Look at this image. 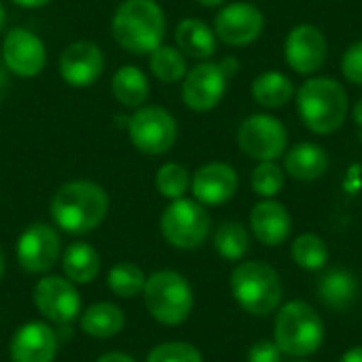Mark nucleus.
<instances>
[{
    "label": "nucleus",
    "instance_id": "nucleus-10",
    "mask_svg": "<svg viewBox=\"0 0 362 362\" xmlns=\"http://www.w3.org/2000/svg\"><path fill=\"white\" fill-rule=\"evenodd\" d=\"M229 76L218 62H202L185 74L182 81V102L195 112L212 110L227 91Z\"/></svg>",
    "mask_w": 362,
    "mask_h": 362
},
{
    "label": "nucleus",
    "instance_id": "nucleus-32",
    "mask_svg": "<svg viewBox=\"0 0 362 362\" xmlns=\"http://www.w3.org/2000/svg\"><path fill=\"white\" fill-rule=\"evenodd\" d=\"M252 191L265 199H274L284 187V170L276 161H259L250 176Z\"/></svg>",
    "mask_w": 362,
    "mask_h": 362
},
{
    "label": "nucleus",
    "instance_id": "nucleus-13",
    "mask_svg": "<svg viewBox=\"0 0 362 362\" xmlns=\"http://www.w3.org/2000/svg\"><path fill=\"white\" fill-rule=\"evenodd\" d=\"M327 53H329L327 36L320 28L312 23L295 25L284 40L286 64L299 74L318 72L327 62Z\"/></svg>",
    "mask_w": 362,
    "mask_h": 362
},
{
    "label": "nucleus",
    "instance_id": "nucleus-7",
    "mask_svg": "<svg viewBox=\"0 0 362 362\" xmlns=\"http://www.w3.org/2000/svg\"><path fill=\"white\" fill-rule=\"evenodd\" d=\"M210 214L197 199H174L161 214V233L168 244L193 250L210 235Z\"/></svg>",
    "mask_w": 362,
    "mask_h": 362
},
{
    "label": "nucleus",
    "instance_id": "nucleus-25",
    "mask_svg": "<svg viewBox=\"0 0 362 362\" xmlns=\"http://www.w3.org/2000/svg\"><path fill=\"white\" fill-rule=\"evenodd\" d=\"M125 316L115 303H95L81 316V329L95 339H108L123 331Z\"/></svg>",
    "mask_w": 362,
    "mask_h": 362
},
{
    "label": "nucleus",
    "instance_id": "nucleus-22",
    "mask_svg": "<svg viewBox=\"0 0 362 362\" xmlns=\"http://www.w3.org/2000/svg\"><path fill=\"white\" fill-rule=\"evenodd\" d=\"M318 295H320V301L331 308V310H348L354 301H356V295H358V282L354 278L352 272L348 269H329L320 282H318Z\"/></svg>",
    "mask_w": 362,
    "mask_h": 362
},
{
    "label": "nucleus",
    "instance_id": "nucleus-28",
    "mask_svg": "<svg viewBox=\"0 0 362 362\" xmlns=\"http://www.w3.org/2000/svg\"><path fill=\"white\" fill-rule=\"evenodd\" d=\"M214 248L227 261H242L250 248L248 231L238 221H227L214 231Z\"/></svg>",
    "mask_w": 362,
    "mask_h": 362
},
{
    "label": "nucleus",
    "instance_id": "nucleus-20",
    "mask_svg": "<svg viewBox=\"0 0 362 362\" xmlns=\"http://www.w3.org/2000/svg\"><path fill=\"white\" fill-rule=\"evenodd\" d=\"M329 170V153L316 142H299L284 153V172L299 180L312 182Z\"/></svg>",
    "mask_w": 362,
    "mask_h": 362
},
{
    "label": "nucleus",
    "instance_id": "nucleus-26",
    "mask_svg": "<svg viewBox=\"0 0 362 362\" xmlns=\"http://www.w3.org/2000/svg\"><path fill=\"white\" fill-rule=\"evenodd\" d=\"M112 95L125 108H140L148 98V78L136 66H123L112 76Z\"/></svg>",
    "mask_w": 362,
    "mask_h": 362
},
{
    "label": "nucleus",
    "instance_id": "nucleus-12",
    "mask_svg": "<svg viewBox=\"0 0 362 362\" xmlns=\"http://www.w3.org/2000/svg\"><path fill=\"white\" fill-rule=\"evenodd\" d=\"M34 305L47 320L59 327H66L81 316V297L76 288L70 280L59 276H47L38 280L34 286Z\"/></svg>",
    "mask_w": 362,
    "mask_h": 362
},
{
    "label": "nucleus",
    "instance_id": "nucleus-33",
    "mask_svg": "<svg viewBox=\"0 0 362 362\" xmlns=\"http://www.w3.org/2000/svg\"><path fill=\"white\" fill-rule=\"evenodd\" d=\"M146 362H204V358L195 346L185 341H170L153 348Z\"/></svg>",
    "mask_w": 362,
    "mask_h": 362
},
{
    "label": "nucleus",
    "instance_id": "nucleus-14",
    "mask_svg": "<svg viewBox=\"0 0 362 362\" xmlns=\"http://www.w3.org/2000/svg\"><path fill=\"white\" fill-rule=\"evenodd\" d=\"M59 235L51 225H30L17 240V261L30 274L49 272L59 257Z\"/></svg>",
    "mask_w": 362,
    "mask_h": 362
},
{
    "label": "nucleus",
    "instance_id": "nucleus-4",
    "mask_svg": "<svg viewBox=\"0 0 362 362\" xmlns=\"http://www.w3.org/2000/svg\"><path fill=\"white\" fill-rule=\"evenodd\" d=\"M274 341L282 354L305 358L320 350L325 341V322L310 303L288 301L276 314Z\"/></svg>",
    "mask_w": 362,
    "mask_h": 362
},
{
    "label": "nucleus",
    "instance_id": "nucleus-39",
    "mask_svg": "<svg viewBox=\"0 0 362 362\" xmlns=\"http://www.w3.org/2000/svg\"><path fill=\"white\" fill-rule=\"evenodd\" d=\"M11 2H15L17 6H23V8H40V6L49 4L51 0H11Z\"/></svg>",
    "mask_w": 362,
    "mask_h": 362
},
{
    "label": "nucleus",
    "instance_id": "nucleus-30",
    "mask_svg": "<svg viewBox=\"0 0 362 362\" xmlns=\"http://www.w3.org/2000/svg\"><path fill=\"white\" fill-rule=\"evenodd\" d=\"M146 278L134 263H119L108 272V288L123 299H132L144 291Z\"/></svg>",
    "mask_w": 362,
    "mask_h": 362
},
{
    "label": "nucleus",
    "instance_id": "nucleus-38",
    "mask_svg": "<svg viewBox=\"0 0 362 362\" xmlns=\"http://www.w3.org/2000/svg\"><path fill=\"white\" fill-rule=\"evenodd\" d=\"M339 362H362V346H354L350 348Z\"/></svg>",
    "mask_w": 362,
    "mask_h": 362
},
{
    "label": "nucleus",
    "instance_id": "nucleus-19",
    "mask_svg": "<svg viewBox=\"0 0 362 362\" xmlns=\"http://www.w3.org/2000/svg\"><path fill=\"white\" fill-rule=\"evenodd\" d=\"M250 229L255 238L265 246H280L288 240L293 221L288 210L276 199L259 202L250 212Z\"/></svg>",
    "mask_w": 362,
    "mask_h": 362
},
{
    "label": "nucleus",
    "instance_id": "nucleus-29",
    "mask_svg": "<svg viewBox=\"0 0 362 362\" xmlns=\"http://www.w3.org/2000/svg\"><path fill=\"white\" fill-rule=\"evenodd\" d=\"M148 66L151 72L163 81V83H178L185 78L187 74V59L185 53L176 47H168V45H159L155 51L148 53Z\"/></svg>",
    "mask_w": 362,
    "mask_h": 362
},
{
    "label": "nucleus",
    "instance_id": "nucleus-15",
    "mask_svg": "<svg viewBox=\"0 0 362 362\" xmlns=\"http://www.w3.org/2000/svg\"><path fill=\"white\" fill-rule=\"evenodd\" d=\"M2 62L13 74L32 78L42 72L47 64V51L34 32L25 28H13L2 42Z\"/></svg>",
    "mask_w": 362,
    "mask_h": 362
},
{
    "label": "nucleus",
    "instance_id": "nucleus-23",
    "mask_svg": "<svg viewBox=\"0 0 362 362\" xmlns=\"http://www.w3.org/2000/svg\"><path fill=\"white\" fill-rule=\"evenodd\" d=\"M252 98L263 108H282L295 98V85L286 74L267 70L252 81Z\"/></svg>",
    "mask_w": 362,
    "mask_h": 362
},
{
    "label": "nucleus",
    "instance_id": "nucleus-8",
    "mask_svg": "<svg viewBox=\"0 0 362 362\" xmlns=\"http://www.w3.org/2000/svg\"><path fill=\"white\" fill-rule=\"evenodd\" d=\"M238 146L257 161H276L288 148V132L274 115H250L238 127Z\"/></svg>",
    "mask_w": 362,
    "mask_h": 362
},
{
    "label": "nucleus",
    "instance_id": "nucleus-42",
    "mask_svg": "<svg viewBox=\"0 0 362 362\" xmlns=\"http://www.w3.org/2000/svg\"><path fill=\"white\" fill-rule=\"evenodd\" d=\"M4 87H6V72H4V68H2V64H0V95H2V91H4Z\"/></svg>",
    "mask_w": 362,
    "mask_h": 362
},
{
    "label": "nucleus",
    "instance_id": "nucleus-17",
    "mask_svg": "<svg viewBox=\"0 0 362 362\" xmlns=\"http://www.w3.org/2000/svg\"><path fill=\"white\" fill-rule=\"evenodd\" d=\"M238 174L229 163L212 161L202 165L191 178V191L202 206H223L238 191Z\"/></svg>",
    "mask_w": 362,
    "mask_h": 362
},
{
    "label": "nucleus",
    "instance_id": "nucleus-9",
    "mask_svg": "<svg viewBox=\"0 0 362 362\" xmlns=\"http://www.w3.org/2000/svg\"><path fill=\"white\" fill-rule=\"evenodd\" d=\"M127 134L132 144L144 155L168 153L178 136L176 119L161 106H140L127 119Z\"/></svg>",
    "mask_w": 362,
    "mask_h": 362
},
{
    "label": "nucleus",
    "instance_id": "nucleus-3",
    "mask_svg": "<svg viewBox=\"0 0 362 362\" xmlns=\"http://www.w3.org/2000/svg\"><path fill=\"white\" fill-rule=\"evenodd\" d=\"M112 36L129 53H151L165 36V15L155 0H125L112 17Z\"/></svg>",
    "mask_w": 362,
    "mask_h": 362
},
{
    "label": "nucleus",
    "instance_id": "nucleus-2",
    "mask_svg": "<svg viewBox=\"0 0 362 362\" xmlns=\"http://www.w3.org/2000/svg\"><path fill=\"white\" fill-rule=\"evenodd\" d=\"M350 100L346 87L331 76L308 78L297 91V110L303 125L318 134L327 136L337 132L348 117Z\"/></svg>",
    "mask_w": 362,
    "mask_h": 362
},
{
    "label": "nucleus",
    "instance_id": "nucleus-6",
    "mask_svg": "<svg viewBox=\"0 0 362 362\" xmlns=\"http://www.w3.org/2000/svg\"><path fill=\"white\" fill-rule=\"evenodd\" d=\"M142 295L148 314L168 327L185 322L193 310L191 284L176 272H155L151 278H146Z\"/></svg>",
    "mask_w": 362,
    "mask_h": 362
},
{
    "label": "nucleus",
    "instance_id": "nucleus-41",
    "mask_svg": "<svg viewBox=\"0 0 362 362\" xmlns=\"http://www.w3.org/2000/svg\"><path fill=\"white\" fill-rule=\"evenodd\" d=\"M197 2H199L202 6H221L225 0H197Z\"/></svg>",
    "mask_w": 362,
    "mask_h": 362
},
{
    "label": "nucleus",
    "instance_id": "nucleus-44",
    "mask_svg": "<svg viewBox=\"0 0 362 362\" xmlns=\"http://www.w3.org/2000/svg\"><path fill=\"white\" fill-rule=\"evenodd\" d=\"M2 272H4V255L0 250V278H2Z\"/></svg>",
    "mask_w": 362,
    "mask_h": 362
},
{
    "label": "nucleus",
    "instance_id": "nucleus-31",
    "mask_svg": "<svg viewBox=\"0 0 362 362\" xmlns=\"http://www.w3.org/2000/svg\"><path fill=\"white\" fill-rule=\"evenodd\" d=\"M157 191L168 199H180L191 189V174L180 163H163L155 176Z\"/></svg>",
    "mask_w": 362,
    "mask_h": 362
},
{
    "label": "nucleus",
    "instance_id": "nucleus-36",
    "mask_svg": "<svg viewBox=\"0 0 362 362\" xmlns=\"http://www.w3.org/2000/svg\"><path fill=\"white\" fill-rule=\"evenodd\" d=\"M218 64H221V68L225 70V74H227L229 78H231V76H235V74H238V70H240V62H238L235 57H231V55H229V57H223Z\"/></svg>",
    "mask_w": 362,
    "mask_h": 362
},
{
    "label": "nucleus",
    "instance_id": "nucleus-16",
    "mask_svg": "<svg viewBox=\"0 0 362 362\" xmlns=\"http://www.w3.org/2000/svg\"><path fill=\"white\" fill-rule=\"evenodd\" d=\"M104 70V55L91 40H76L68 45L59 57V74L72 87L93 85Z\"/></svg>",
    "mask_w": 362,
    "mask_h": 362
},
{
    "label": "nucleus",
    "instance_id": "nucleus-40",
    "mask_svg": "<svg viewBox=\"0 0 362 362\" xmlns=\"http://www.w3.org/2000/svg\"><path fill=\"white\" fill-rule=\"evenodd\" d=\"M352 117H354L356 125L362 127V100H358V102H356V106L352 108Z\"/></svg>",
    "mask_w": 362,
    "mask_h": 362
},
{
    "label": "nucleus",
    "instance_id": "nucleus-45",
    "mask_svg": "<svg viewBox=\"0 0 362 362\" xmlns=\"http://www.w3.org/2000/svg\"><path fill=\"white\" fill-rule=\"evenodd\" d=\"M295 362H308V361H295Z\"/></svg>",
    "mask_w": 362,
    "mask_h": 362
},
{
    "label": "nucleus",
    "instance_id": "nucleus-37",
    "mask_svg": "<svg viewBox=\"0 0 362 362\" xmlns=\"http://www.w3.org/2000/svg\"><path fill=\"white\" fill-rule=\"evenodd\" d=\"M98 362H136L132 356H127V354H121V352H108V354H104V356H100Z\"/></svg>",
    "mask_w": 362,
    "mask_h": 362
},
{
    "label": "nucleus",
    "instance_id": "nucleus-43",
    "mask_svg": "<svg viewBox=\"0 0 362 362\" xmlns=\"http://www.w3.org/2000/svg\"><path fill=\"white\" fill-rule=\"evenodd\" d=\"M4 25V4L0 2V28Z\"/></svg>",
    "mask_w": 362,
    "mask_h": 362
},
{
    "label": "nucleus",
    "instance_id": "nucleus-24",
    "mask_svg": "<svg viewBox=\"0 0 362 362\" xmlns=\"http://www.w3.org/2000/svg\"><path fill=\"white\" fill-rule=\"evenodd\" d=\"M64 274L74 284H89L100 274V255L93 246L85 242H74L66 248L62 257Z\"/></svg>",
    "mask_w": 362,
    "mask_h": 362
},
{
    "label": "nucleus",
    "instance_id": "nucleus-35",
    "mask_svg": "<svg viewBox=\"0 0 362 362\" xmlns=\"http://www.w3.org/2000/svg\"><path fill=\"white\" fill-rule=\"evenodd\" d=\"M282 350L276 341H257L248 350V362H282Z\"/></svg>",
    "mask_w": 362,
    "mask_h": 362
},
{
    "label": "nucleus",
    "instance_id": "nucleus-27",
    "mask_svg": "<svg viewBox=\"0 0 362 362\" xmlns=\"http://www.w3.org/2000/svg\"><path fill=\"white\" fill-rule=\"evenodd\" d=\"M293 261L305 272H320L329 263V246L316 233H301L291 246Z\"/></svg>",
    "mask_w": 362,
    "mask_h": 362
},
{
    "label": "nucleus",
    "instance_id": "nucleus-1",
    "mask_svg": "<svg viewBox=\"0 0 362 362\" xmlns=\"http://www.w3.org/2000/svg\"><path fill=\"white\" fill-rule=\"evenodd\" d=\"M108 212L106 191L91 180H72L62 185L51 199L55 225L72 235L93 231Z\"/></svg>",
    "mask_w": 362,
    "mask_h": 362
},
{
    "label": "nucleus",
    "instance_id": "nucleus-21",
    "mask_svg": "<svg viewBox=\"0 0 362 362\" xmlns=\"http://www.w3.org/2000/svg\"><path fill=\"white\" fill-rule=\"evenodd\" d=\"M176 45L178 49L193 59H210L216 53V34L202 19L187 17L176 25Z\"/></svg>",
    "mask_w": 362,
    "mask_h": 362
},
{
    "label": "nucleus",
    "instance_id": "nucleus-18",
    "mask_svg": "<svg viewBox=\"0 0 362 362\" xmlns=\"http://www.w3.org/2000/svg\"><path fill=\"white\" fill-rule=\"evenodd\" d=\"M57 333L45 322L23 325L11 339L13 362H53L57 354Z\"/></svg>",
    "mask_w": 362,
    "mask_h": 362
},
{
    "label": "nucleus",
    "instance_id": "nucleus-5",
    "mask_svg": "<svg viewBox=\"0 0 362 362\" xmlns=\"http://www.w3.org/2000/svg\"><path fill=\"white\" fill-rule=\"evenodd\" d=\"M231 293L238 305L252 316H267L280 308L282 282L278 272L263 261L240 263L231 272Z\"/></svg>",
    "mask_w": 362,
    "mask_h": 362
},
{
    "label": "nucleus",
    "instance_id": "nucleus-11",
    "mask_svg": "<svg viewBox=\"0 0 362 362\" xmlns=\"http://www.w3.org/2000/svg\"><path fill=\"white\" fill-rule=\"evenodd\" d=\"M265 28V17L250 2H231L221 8L214 19V34L229 47H246L255 42Z\"/></svg>",
    "mask_w": 362,
    "mask_h": 362
},
{
    "label": "nucleus",
    "instance_id": "nucleus-34",
    "mask_svg": "<svg viewBox=\"0 0 362 362\" xmlns=\"http://www.w3.org/2000/svg\"><path fill=\"white\" fill-rule=\"evenodd\" d=\"M341 72L350 83L362 85V40L352 42L346 49L341 57Z\"/></svg>",
    "mask_w": 362,
    "mask_h": 362
}]
</instances>
